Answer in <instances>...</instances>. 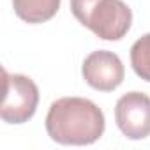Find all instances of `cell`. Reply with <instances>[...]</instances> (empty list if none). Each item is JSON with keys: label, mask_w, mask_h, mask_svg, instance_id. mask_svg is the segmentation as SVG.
Listing matches in <instances>:
<instances>
[{"label": "cell", "mask_w": 150, "mask_h": 150, "mask_svg": "<svg viewBox=\"0 0 150 150\" xmlns=\"http://www.w3.org/2000/svg\"><path fill=\"white\" fill-rule=\"evenodd\" d=\"M106 127L103 110L85 97H62L46 115L48 136L60 145H92Z\"/></svg>", "instance_id": "1"}, {"label": "cell", "mask_w": 150, "mask_h": 150, "mask_svg": "<svg viewBox=\"0 0 150 150\" xmlns=\"http://www.w3.org/2000/svg\"><path fill=\"white\" fill-rule=\"evenodd\" d=\"M71 11L103 41H120L132 23V11L124 0H71Z\"/></svg>", "instance_id": "2"}, {"label": "cell", "mask_w": 150, "mask_h": 150, "mask_svg": "<svg viewBox=\"0 0 150 150\" xmlns=\"http://www.w3.org/2000/svg\"><path fill=\"white\" fill-rule=\"evenodd\" d=\"M6 94L0 108L2 120L7 124L28 122L39 104V88L25 74H9L4 69Z\"/></svg>", "instance_id": "3"}, {"label": "cell", "mask_w": 150, "mask_h": 150, "mask_svg": "<svg viewBox=\"0 0 150 150\" xmlns=\"http://www.w3.org/2000/svg\"><path fill=\"white\" fill-rule=\"evenodd\" d=\"M83 80L99 92H113L124 81L125 69L120 57L108 50L92 51L81 65Z\"/></svg>", "instance_id": "4"}, {"label": "cell", "mask_w": 150, "mask_h": 150, "mask_svg": "<svg viewBox=\"0 0 150 150\" xmlns=\"http://www.w3.org/2000/svg\"><path fill=\"white\" fill-rule=\"evenodd\" d=\"M115 120L122 134L129 139L150 136V97L143 92L124 94L117 101Z\"/></svg>", "instance_id": "5"}, {"label": "cell", "mask_w": 150, "mask_h": 150, "mask_svg": "<svg viewBox=\"0 0 150 150\" xmlns=\"http://www.w3.org/2000/svg\"><path fill=\"white\" fill-rule=\"evenodd\" d=\"M62 0H13L14 13L20 20L37 25L51 20L58 9Z\"/></svg>", "instance_id": "6"}, {"label": "cell", "mask_w": 150, "mask_h": 150, "mask_svg": "<svg viewBox=\"0 0 150 150\" xmlns=\"http://www.w3.org/2000/svg\"><path fill=\"white\" fill-rule=\"evenodd\" d=\"M131 65L145 81H150V34H145L131 46Z\"/></svg>", "instance_id": "7"}]
</instances>
